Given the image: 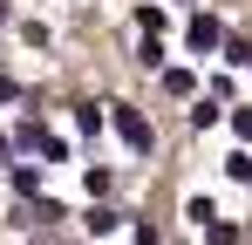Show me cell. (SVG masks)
<instances>
[{"instance_id": "obj_1", "label": "cell", "mask_w": 252, "mask_h": 245, "mask_svg": "<svg viewBox=\"0 0 252 245\" xmlns=\"http://www.w3.org/2000/svg\"><path fill=\"white\" fill-rule=\"evenodd\" d=\"M14 143H21V150H34V157H48V163H68V136H55V129H41V122H21V129H14Z\"/></svg>"}, {"instance_id": "obj_2", "label": "cell", "mask_w": 252, "mask_h": 245, "mask_svg": "<svg viewBox=\"0 0 252 245\" xmlns=\"http://www.w3.org/2000/svg\"><path fill=\"white\" fill-rule=\"evenodd\" d=\"M109 129H116V143H123V150H136V157H150V143H157V136H150V122L136 116V109H116V116H109Z\"/></svg>"}, {"instance_id": "obj_3", "label": "cell", "mask_w": 252, "mask_h": 245, "mask_svg": "<svg viewBox=\"0 0 252 245\" xmlns=\"http://www.w3.org/2000/svg\"><path fill=\"white\" fill-rule=\"evenodd\" d=\"M184 48H191V55H211V48H225V28H218V14H198V21L184 28Z\"/></svg>"}, {"instance_id": "obj_4", "label": "cell", "mask_w": 252, "mask_h": 245, "mask_svg": "<svg viewBox=\"0 0 252 245\" xmlns=\"http://www.w3.org/2000/svg\"><path fill=\"white\" fill-rule=\"evenodd\" d=\"M82 225H89V239H116V232H123V211H109V204H89V211H82Z\"/></svg>"}, {"instance_id": "obj_5", "label": "cell", "mask_w": 252, "mask_h": 245, "mask_svg": "<svg viewBox=\"0 0 252 245\" xmlns=\"http://www.w3.org/2000/svg\"><path fill=\"white\" fill-rule=\"evenodd\" d=\"M184 218H191L198 232H211V225H218V204H211L205 191H198V198H184Z\"/></svg>"}, {"instance_id": "obj_6", "label": "cell", "mask_w": 252, "mask_h": 245, "mask_svg": "<svg viewBox=\"0 0 252 245\" xmlns=\"http://www.w3.org/2000/svg\"><path fill=\"white\" fill-rule=\"evenodd\" d=\"M14 191L34 198V191H41V163H14Z\"/></svg>"}, {"instance_id": "obj_7", "label": "cell", "mask_w": 252, "mask_h": 245, "mask_svg": "<svg viewBox=\"0 0 252 245\" xmlns=\"http://www.w3.org/2000/svg\"><path fill=\"white\" fill-rule=\"evenodd\" d=\"M164 89L170 95H198V75H191V68H164Z\"/></svg>"}, {"instance_id": "obj_8", "label": "cell", "mask_w": 252, "mask_h": 245, "mask_svg": "<svg viewBox=\"0 0 252 245\" xmlns=\"http://www.w3.org/2000/svg\"><path fill=\"white\" fill-rule=\"evenodd\" d=\"M211 122H218V95H198L191 102V129H211Z\"/></svg>"}, {"instance_id": "obj_9", "label": "cell", "mask_w": 252, "mask_h": 245, "mask_svg": "<svg viewBox=\"0 0 252 245\" xmlns=\"http://www.w3.org/2000/svg\"><path fill=\"white\" fill-rule=\"evenodd\" d=\"M102 109H109V102H82V109H75V129L95 136V129H102Z\"/></svg>"}, {"instance_id": "obj_10", "label": "cell", "mask_w": 252, "mask_h": 245, "mask_svg": "<svg viewBox=\"0 0 252 245\" xmlns=\"http://www.w3.org/2000/svg\"><path fill=\"white\" fill-rule=\"evenodd\" d=\"M225 61L246 68V61H252V41H246V34H225Z\"/></svg>"}, {"instance_id": "obj_11", "label": "cell", "mask_w": 252, "mask_h": 245, "mask_svg": "<svg viewBox=\"0 0 252 245\" xmlns=\"http://www.w3.org/2000/svg\"><path fill=\"white\" fill-rule=\"evenodd\" d=\"M225 177H232V184H252V157H246V150L225 157Z\"/></svg>"}, {"instance_id": "obj_12", "label": "cell", "mask_w": 252, "mask_h": 245, "mask_svg": "<svg viewBox=\"0 0 252 245\" xmlns=\"http://www.w3.org/2000/svg\"><path fill=\"white\" fill-rule=\"evenodd\" d=\"M136 61H143V68H164V41L150 34V41H143V48H136Z\"/></svg>"}, {"instance_id": "obj_13", "label": "cell", "mask_w": 252, "mask_h": 245, "mask_svg": "<svg viewBox=\"0 0 252 245\" xmlns=\"http://www.w3.org/2000/svg\"><path fill=\"white\" fill-rule=\"evenodd\" d=\"M205 245H239V225H225V218H218V225L205 232Z\"/></svg>"}, {"instance_id": "obj_14", "label": "cell", "mask_w": 252, "mask_h": 245, "mask_svg": "<svg viewBox=\"0 0 252 245\" xmlns=\"http://www.w3.org/2000/svg\"><path fill=\"white\" fill-rule=\"evenodd\" d=\"M21 41H28V48H48V41H55V34H48L41 21H21Z\"/></svg>"}, {"instance_id": "obj_15", "label": "cell", "mask_w": 252, "mask_h": 245, "mask_svg": "<svg viewBox=\"0 0 252 245\" xmlns=\"http://www.w3.org/2000/svg\"><path fill=\"white\" fill-rule=\"evenodd\" d=\"M232 136H252V102H239V109H232Z\"/></svg>"}, {"instance_id": "obj_16", "label": "cell", "mask_w": 252, "mask_h": 245, "mask_svg": "<svg viewBox=\"0 0 252 245\" xmlns=\"http://www.w3.org/2000/svg\"><path fill=\"white\" fill-rule=\"evenodd\" d=\"M7 150H14V136H7V129H0V163H7Z\"/></svg>"}, {"instance_id": "obj_17", "label": "cell", "mask_w": 252, "mask_h": 245, "mask_svg": "<svg viewBox=\"0 0 252 245\" xmlns=\"http://www.w3.org/2000/svg\"><path fill=\"white\" fill-rule=\"evenodd\" d=\"M0 28H7V0H0Z\"/></svg>"}]
</instances>
